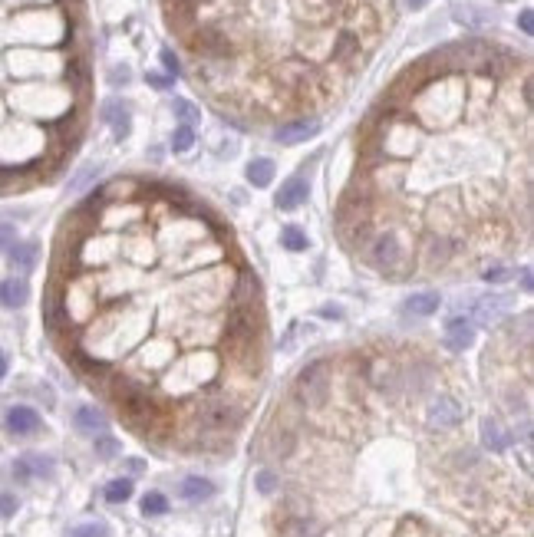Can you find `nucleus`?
Segmentation results:
<instances>
[{
  "instance_id": "8",
  "label": "nucleus",
  "mask_w": 534,
  "mask_h": 537,
  "mask_svg": "<svg viewBox=\"0 0 534 537\" xmlns=\"http://www.w3.org/2000/svg\"><path fill=\"white\" fill-rule=\"evenodd\" d=\"M307 194H310V185H307L304 175H294V178H287V182L281 185V192H277V208L281 211H294V208H300V204L307 201Z\"/></svg>"
},
{
  "instance_id": "3",
  "label": "nucleus",
  "mask_w": 534,
  "mask_h": 537,
  "mask_svg": "<svg viewBox=\"0 0 534 537\" xmlns=\"http://www.w3.org/2000/svg\"><path fill=\"white\" fill-rule=\"evenodd\" d=\"M4 429L23 439V435H36V432L44 429V419H40V412L30 406H11L4 412Z\"/></svg>"
},
{
  "instance_id": "20",
  "label": "nucleus",
  "mask_w": 534,
  "mask_h": 537,
  "mask_svg": "<svg viewBox=\"0 0 534 537\" xmlns=\"http://www.w3.org/2000/svg\"><path fill=\"white\" fill-rule=\"evenodd\" d=\"M254 488H258L261 494H274L277 488H281V478H277L271 468H261V472L254 475Z\"/></svg>"
},
{
  "instance_id": "13",
  "label": "nucleus",
  "mask_w": 534,
  "mask_h": 537,
  "mask_svg": "<svg viewBox=\"0 0 534 537\" xmlns=\"http://www.w3.org/2000/svg\"><path fill=\"white\" fill-rule=\"evenodd\" d=\"M27 297H30V287H27V280H23V277H7L4 284H0V303H4L7 310L23 307V303H27Z\"/></svg>"
},
{
  "instance_id": "12",
  "label": "nucleus",
  "mask_w": 534,
  "mask_h": 537,
  "mask_svg": "<svg viewBox=\"0 0 534 537\" xmlns=\"http://www.w3.org/2000/svg\"><path fill=\"white\" fill-rule=\"evenodd\" d=\"M36 258H40V244H36V241H17V244L7 251L11 267L20 270V274H27V270L36 267Z\"/></svg>"
},
{
  "instance_id": "5",
  "label": "nucleus",
  "mask_w": 534,
  "mask_h": 537,
  "mask_svg": "<svg viewBox=\"0 0 534 537\" xmlns=\"http://www.w3.org/2000/svg\"><path fill=\"white\" fill-rule=\"evenodd\" d=\"M316 132H320V122L316 119H291V122H281L274 129V139L281 142V145H297V142L314 139Z\"/></svg>"
},
{
  "instance_id": "29",
  "label": "nucleus",
  "mask_w": 534,
  "mask_h": 537,
  "mask_svg": "<svg viewBox=\"0 0 534 537\" xmlns=\"http://www.w3.org/2000/svg\"><path fill=\"white\" fill-rule=\"evenodd\" d=\"M145 79H149V86H155V89H168L175 83L172 76H162V73H149Z\"/></svg>"
},
{
  "instance_id": "7",
  "label": "nucleus",
  "mask_w": 534,
  "mask_h": 537,
  "mask_svg": "<svg viewBox=\"0 0 534 537\" xmlns=\"http://www.w3.org/2000/svg\"><path fill=\"white\" fill-rule=\"evenodd\" d=\"M99 119L106 122V126H112V132H116V139H126L129 135V106L122 102V99H106L102 106H99Z\"/></svg>"
},
{
  "instance_id": "9",
  "label": "nucleus",
  "mask_w": 534,
  "mask_h": 537,
  "mask_svg": "<svg viewBox=\"0 0 534 537\" xmlns=\"http://www.w3.org/2000/svg\"><path fill=\"white\" fill-rule=\"evenodd\" d=\"M73 425H76L83 435H93V439H96V435H106V425H109V422H106V416H102L96 406H79L76 412H73Z\"/></svg>"
},
{
  "instance_id": "35",
  "label": "nucleus",
  "mask_w": 534,
  "mask_h": 537,
  "mask_svg": "<svg viewBox=\"0 0 534 537\" xmlns=\"http://www.w3.org/2000/svg\"><path fill=\"white\" fill-rule=\"evenodd\" d=\"M4 376H7V356L0 353V379H4Z\"/></svg>"
},
{
  "instance_id": "32",
  "label": "nucleus",
  "mask_w": 534,
  "mask_h": 537,
  "mask_svg": "<svg viewBox=\"0 0 534 537\" xmlns=\"http://www.w3.org/2000/svg\"><path fill=\"white\" fill-rule=\"evenodd\" d=\"M521 287H524V291H531V270H528V267L521 270Z\"/></svg>"
},
{
  "instance_id": "26",
  "label": "nucleus",
  "mask_w": 534,
  "mask_h": 537,
  "mask_svg": "<svg viewBox=\"0 0 534 537\" xmlns=\"http://www.w3.org/2000/svg\"><path fill=\"white\" fill-rule=\"evenodd\" d=\"M162 63H165V69H168V76H172V79H175L178 73H182V63H178V56H175L172 50H168V46L162 50Z\"/></svg>"
},
{
  "instance_id": "28",
  "label": "nucleus",
  "mask_w": 534,
  "mask_h": 537,
  "mask_svg": "<svg viewBox=\"0 0 534 537\" xmlns=\"http://www.w3.org/2000/svg\"><path fill=\"white\" fill-rule=\"evenodd\" d=\"M0 515L4 517L17 515V498H13V494H0Z\"/></svg>"
},
{
  "instance_id": "11",
  "label": "nucleus",
  "mask_w": 534,
  "mask_h": 537,
  "mask_svg": "<svg viewBox=\"0 0 534 537\" xmlns=\"http://www.w3.org/2000/svg\"><path fill=\"white\" fill-rule=\"evenodd\" d=\"M481 445L488 451H508L512 449V432H505L498 419H481Z\"/></svg>"
},
{
  "instance_id": "17",
  "label": "nucleus",
  "mask_w": 534,
  "mask_h": 537,
  "mask_svg": "<svg viewBox=\"0 0 534 537\" xmlns=\"http://www.w3.org/2000/svg\"><path fill=\"white\" fill-rule=\"evenodd\" d=\"M172 112L178 116V122H182V126H192V129H195L198 122H201V109L192 106L188 99H175V102H172Z\"/></svg>"
},
{
  "instance_id": "36",
  "label": "nucleus",
  "mask_w": 534,
  "mask_h": 537,
  "mask_svg": "<svg viewBox=\"0 0 534 537\" xmlns=\"http://www.w3.org/2000/svg\"><path fill=\"white\" fill-rule=\"evenodd\" d=\"M320 313H323V317H340V310H337V307H323V310H320Z\"/></svg>"
},
{
  "instance_id": "24",
  "label": "nucleus",
  "mask_w": 534,
  "mask_h": 537,
  "mask_svg": "<svg viewBox=\"0 0 534 537\" xmlns=\"http://www.w3.org/2000/svg\"><path fill=\"white\" fill-rule=\"evenodd\" d=\"M13 244H17V227H13L11 221H0V251L7 254Z\"/></svg>"
},
{
  "instance_id": "34",
  "label": "nucleus",
  "mask_w": 534,
  "mask_h": 537,
  "mask_svg": "<svg viewBox=\"0 0 534 537\" xmlns=\"http://www.w3.org/2000/svg\"><path fill=\"white\" fill-rule=\"evenodd\" d=\"M142 468H145V465H142L139 458H132V462H129V472H132V475H135V472H142Z\"/></svg>"
},
{
  "instance_id": "4",
  "label": "nucleus",
  "mask_w": 534,
  "mask_h": 537,
  "mask_svg": "<svg viewBox=\"0 0 534 537\" xmlns=\"http://www.w3.org/2000/svg\"><path fill=\"white\" fill-rule=\"evenodd\" d=\"M446 350L452 353H465L472 343H475V320L472 317H452L446 323V336H442Z\"/></svg>"
},
{
  "instance_id": "21",
  "label": "nucleus",
  "mask_w": 534,
  "mask_h": 537,
  "mask_svg": "<svg viewBox=\"0 0 534 537\" xmlns=\"http://www.w3.org/2000/svg\"><path fill=\"white\" fill-rule=\"evenodd\" d=\"M192 145H195V129H192V126H178V129L172 132V149L188 152Z\"/></svg>"
},
{
  "instance_id": "18",
  "label": "nucleus",
  "mask_w": 534,
  "mask_h": 537,
  "mask_svg": "<svg viewBox=\"0 0 534 537\" xmlns=\"http://www.w3.org/2000/svg\"><path fill=\"white\" fill-rule=\"evenodd\" d=\"M165 511H168V498H165L162 491H149L142 498V515L159 517V515H165Z\"/></svg>"
},
{
  "instance_id": "25",
  "label": "nucleus",
  "mask_w": 534,
  "mask_h": 537,
  "mask_svg": "<svg viewBox=\"0 0 534 537\" xmlns=\"http://www.w3.org/2000/svg\"><path fill=\"white\" fill-rule=\"evenodd\" d=\"M96 175H99V168H96V165H86V168H83V172H79L76 178H73V182H69V192H79V188H83V185H86V182H93Z\"/></svg>"
},
{
  "instance_id": "23",
  "label": "nucleus",
  "mask_w": 534,
  "mask_h": 537,
  "mask_svg": "<svg viewBox=\"0 0 534 537\" xmlns=\"http://www.w3.org/2000/svg\"><path fill=\"white\" fill-rule=\"evenodd\" d=\"M69 537H109V527L106 524H79V527H73L69 531Z\"/></svg>"
},
{
  "instance_id": "15",
  "label": "nucleus",
  "mask_w": 534,
  "mask_h": 537,
  "mask_svg": "<svg viewBox=\"0 0 534 537\" xmlns=\"http://www.w3.org/2000/svg\"><path fill=\"white\" fill-rule=\"evenodd\" d=\"M248 182L254 188H267L274 182V161L271 159H251L248 161Z\"/></svg>"
},
{
  "instance_id": "22",
  "label": "nucleus",
  "mask_w": 534,
  "mask_h": 537,
  "mask_svg": "<svg viewBox=\"0 0 534 537\" xmlns=\"http://www.w3.org/2000/svg\"><path fill=\"white\" fill-rule=\"evenodd\" d=\"M93 449H96L99 458H116V455H119V442L112 439V435H99V439L93 442Z\"/></svg>"
},
{
  "instance_id": "33",
  "label": "nucleus",
  "mask_w": 534,
  "mask_h": 537,
  "mask_svg": "<svg viewBox=\"0 0 534 537\" xmlns=\"http://www.w3.org/2000/svg\"><path fill=\"white\" fill-rule=\"evenodd\" d=\"M425 4H429V0H406V7H409V11H422Z\"/></svg>"
},
{
  "instance_id": "2",
  "label": "nucleus",
  "mask_w": 534,
  "mask_h": 537,
  "mask_svg": "<svg viewBox=\"0 0 534 537\" xmlns=\"http://www.w3.org/2000/svg\"><path fill=\"white\" fill-rule=\"evenodd\" d=\"M465 419V406L448 392H429V406H425V425L429 432H452Z\"/></svg>"
},
{
  "instance_id": "19",
  "label": "nucleus",
  "mask_w": 534,
  "mask_h": 537,
  "mask_svg": "<svg viewBox=\"0 0 534 537\" xmlns=\"http://www.w3.org/2000/svg\"><path fill=\"white\" fill-rule=\"evenodd\" d=\"M281 244L287 251H307V234L297 225H287V227H281Z\"/></svg>"
},
{
  "instance_id": "14",
  "label": "nucleus",
  "mask_w": 534,
  "mask_h": 537,
  "mask_svg": "<svg viewBox=\"0 0 534 537\" xmlns=\"http://www.w3.org/2000/svg\"><path fill=\"white\" fill-rule=\"evenodd\" d=\"M406 313H415V317H432V313L442 307V297L436 291H422V293H413L403 300Z\"/></svg>"
},
{
  "instance_id": "6",
  "label": "nucleus",
  "mask_w": 534,
  "mask_h": 537,
  "mask_svg": "<svg viewBox=\"0 0 534 537\" xmlns=\"http://www.w3.org/2000/svg\"><path fill=\"white\" fill-rule=\"evenodd\" d=\"M13 475L20 482H30V478H50L53 475V458L50 455H40V451H27L13 462Z\"/></svg>"
},
{
  "instance_id": "16",
  "label": "nucleus",
  "mask_w": 534,
  "mask_h": 537,
  "mask_svg": "<svg viewBox=\"0 0 534 537\" xmlns=\"http://www.w3.org/2000/svg\"><path fill=\"white\" fill-rule=\"evenodd\" d=\"M106 501L109 505H122V501H129L132 498V478H116V482L106 484Z\"/></svg>"
},
{
  "instance_id": "10",
  "label": "nucleus",
  "mask_w": 534,
  "mask_h": 537,
  "mask_svg": "<svg viewBox=\"0 0 534 537\" xmlns=\"http://www.w3.org/2000/svg\"><path fill=\"white\" fill-rule=\"evenodd\" d=\"M215 482H208V478H201V475H188V478H182L178 482V494L185 498V501H192V505H198V501H208V498H215Z\"/></svg>"
},
{
  "instance_id": "30",
  "label": "nucleus",
  "mask_w": 534,
  "mask_h": 537,
  "mask_svg": "<svg viewBox=\"0 0 534 537\" xmlns=\"http://www.w3.org/2000/svg\"><path fill=\"white\" fill-rule=\"evenodd\" d=\"M518 27H521V33H524V37H531V33H534L531 11H521V13H518Z\"/></svg>"
},
{
  "instance_id": "31",
  "label": "nucleus",
  "mask_w": 534,
  "mask_h": 537,
  "mask_svg": "<svg viewBox=\"0 0 534 537\" xmlns=\"http://www.w3.org/2000/svg\"><path fill=\"white\" fill-rule=\"evenodd\" d=\"M505 277V270L502 267H491V270H485V280H488V284H498V280Z\"/></svg>"
},
{
  "instance_id": "27",
  "label": "nucleus",
  "mask_w": 534,
  "mask_h": 537,
  "mask_svg": "<svg viewBox=\"0 0 534 537\" xmlns=\"http://www.w3.org/2000/svg\"><path fill=\"white\" fill-rule=\"evenodd\" d=\"M129 79H132L129 66H116V69H112V73H109V83H112V86H126Z\"/></svg>"
},
{
  "instance_id": "1",
  "label": "nucleus",
  "mask_w": 534,
  "mask_h": 537,
  "mask_svg": "<svg viewBox=\"0 0 534 537\" xmlns=\"http://www.w3.org/2000/svg\"><path fill=\"white\" fill-rule=\"evenodd\" d=\"M159 194L152 208L142 192L102 201L112 221L83 204L93 218L76 247L86 274L53 307L96 310L76 333V359L89 373L112 369L119 402L145 399L162 416V399H198V419L211 402H234L221 386L228 376H258L264 317L261 303H238L248 264L218 221L175 188L159 185Z\"/></svg>"
}]
</instances>
